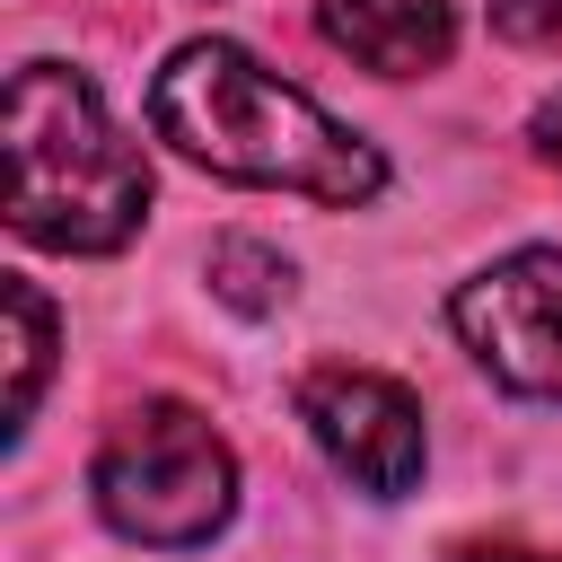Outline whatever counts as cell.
<instances>
[{
  "label": "cell",
  "instance_id": "cell-1",
  "mask_svg": "<svg viewBox=\"0 0 562 562\" xmlns=\"http://www.w3.org/2000/svg\"><path fill=\"white\" fill-rule=\"evenodd\" d=\"M149 123L228 184L299 193L325 211H360L386 193V158L228 35H193L167 53V70L149 79Z\"/></svg>",
  "mask_w": 562,
  "mask_h": 562
},
{
  "label": "cell",
  "instance_id": "cell-2",
  "mask_svg": "<svg viewBox=\"0 0 562 562\" xmlns=\"http://www.w3.org/2000/svg\"><path fill=\"white\" fill-rule=\"evenodd\" d=\"M149 220V158L61 61L9 70V228L53 255H114Z\"/></svg>",
  "mask_w": 562,
  "mask_h": 562
},
{
  "label": "cell",
  "instance_id": "cell-3",
  "mask_svg": "<svg viewBox=\"0 0 562 562\" xmlns=\"http://www.w3.org/2000/svg\"><path fill=\"white\" fill-rule=\"evenodd\" d=\"M88 483H97V518L114 536H132V544H158V553L211 544L228 527V509H237V457H228V439L193 404H176V395L132 404L105 430Z\"/></svg>",
  "mask_w": 562,
  "mask_h": 562
},
{
  "label": "cell",
  "instance_id": "cell-4",
  "mask_svg": "<svg viewBox=\"0 0 562 562\" xmlns=\"http://www.w3.org/2000/svg\"><path fill=\"white\" fill-rule=\"evenodd\" d=\"M299 422L325 448V465L342 483H360L369 501H404L430 465V430H422V395L386 369H307L299 378Z\"/></svg>",
  "mask_w": 562,
  "mask_h": 562
},
{
  "label": "cell",
  "instance_id": "cell-5",
  "mask_svg": "<svg viewBox=\"0 0 562 562\" xmlns=\"http://www.w3.org/2000/svg\"><path fill=\"white\" fill-rule=\"evenodd\" d=\"M448 325L509 395L562 404V246H518L457 281Z\"/></svg>",
  "mask_w": 562,
  "mask_h": 562
},
{
  "label": "cell",
  "instance_id": "cell-6",
  "mask_svg": "<svg viewBox=\"0 0 562 562\" xmlns=\"http://www.w3.org/2000/svg\"><path fill=\"white\" fill-rule=\"evenodd\" d=\"M316 26L378 79H422L457 53V0H316Z\"/></svg>",
  "mask_w": 562,
  "mask_h": 562
},
{
  "label": "cell",
  "instance_id": "cell-7",
  "mask_svg": "<svg viewBox=\"0 0 562 562\" xmlns=\"http://www.w3.org/2000/svg\"><path fill=\"white\" fill-rule=\"evenodd\" d=\"M0 307H9V439H18V430L35 422V395H44V369H53V307H44V290L18 281V272H9Z\"/></svg>",
  "mask_w": 562,
  "mask_h": 562
},
{
  "label": "cell",
  "instance_id": "cell-8",
  "mask_svg": "<svg viewBox=\"0 0 562 562\" xmlns=\"http://www.w3.org/2000/svg\"><path fill=\"white\" fill-rule=\"evenodd\" d=\"M211 290L237 307V316H263L290 299V255L263 246V237H220L211 246Z\"/></svg>",
  "mask_w": 562,
  "mask_h": 562
},
{
  "label": "cell",
  "instance_id": "cell-9",
  "mask_svg": "<svg viewBox=\"0 0 562 562\" xmlns=\"http://www.w3.org/2000/svg\"><path fill=\"white\" fill-rule=\"evenodd\" d=\"M492 35L518 53H562V0H492Z\"/></svg>",
  "mask_w": 562,
  "mask_h": 562
},
{
  "label": "cell",
  "instance_id": "cell-10",
  "mask_svg": "<svg viewBox=\"0 0 562 562\" xmlns=\"http://www.w3.org/2000/svg\"><path fill=\"white\" fill-rule=\"evenodd\" d=\"M527 140H536V158H544V167L562 176V88H553V97L536 105V123H527Z\"/></svg>",
  "mask_w": 562,
  "mask_h": 562
},
{
  "label": "cell",
  "instance_id": "cell-11",
  "mask_svg": "<svg viewBox=\"0 0 562 562\" xmlns=\"http://www.w3.org/2000/svg\"><path fill=\"white\" fill-rule=\"evenodd\" d=\"M457 562H553V553H527V544H465Z\"/></svg>",
  "mask_w": 562,
  "mask_h": 562
}]
</instances>
